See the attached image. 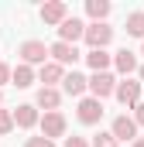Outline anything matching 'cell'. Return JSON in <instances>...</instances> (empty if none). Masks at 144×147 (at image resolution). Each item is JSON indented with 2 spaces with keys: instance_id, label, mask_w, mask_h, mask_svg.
I'll list each match as a JSON object with an SVG mask.
<instances>
[{
  "instance_id": "cell-23",
  "label": "cell",
  "mask_w": 144,
  "mask_h": 147,
  "mask_svg": "<svg viewBox=\"0 0 144 147\" xmlns=\"http://www.w3.org/2000/svg\"><path fill=\"white\" fill-rule=\"evenodd\" d=\"M24 147H55V140H48V137H31Z\"/></svg>"
},
{
  "instance_id": "cell-27",
  "label": "cell",
  "mask_w": 144,
  "mask_h": 147,
  "mask_svg": "<svg viewBox=\"0 0 144 147\" xmlns=\"http://www.w3.org/2000/svg\"><path fill=\"white\" fill-rule=\"evenodd\" d=\"M137 79H141V86H144V65H137Z\"/></svg>"
},
{
  "instance_id": "cell-8",
  "label": "cell",
  "mask_w": 144,
  "mask_h": 147,
  "mask_svg": "<svg viewBox=\"0 0 144 147\" xmlns=\"http://www.w3.org/2000/svg\"><path fill=\"white\" fill-rule=\"evenodd\" d=\"M110 134H113V140H117V144H120V140H137V127H134V120H130L127 113L113 116V123H110Z\"/></svg>"
},
{
  "instance_id": "cell-29",
  "label": "cell",
  "mask_w": 144,
  "mask_h": 147,
  "mask_svg": "<svg viewBox=\"0 0 144 147\" xmlns=\"http://www.w3.org/2000/svg\"><path fill=\"white\" fill-rule=\"evenodd\" d=\"M141 103H144V89H141Z\"/></svg>"
},
{
  "instance_id": "cell-10",
  "label": "cell",
  "mask_w": 144,
  "mask_h": 147,
  "mask_svg": "<svg viewBox=\"0 0 144 147\" xmlns=\"http://www.w3.org/2000/svg\"><path fill=\"white\" fill-rule=\"evenodd\" d=\"M35 106L45 110V113H55L58 106H62V89H48V86H41L38 96H35Z\"/></svg>"
},
{
  "instance_id": "cell-4",
  "label": "cell",
  "mask_w": 144,
  "mask_h": 147,
  "mask_svg": "<svg viewBox=\"0 0 144 147\" xmlns=\"http://www.w3.org/2000/svg\"><path fill=\"white\" fill-rule=\"evenodd\" d=\"M75 120H79L82 127H96V123L103 120V103L93 99V96L79 99V106H75Z\"/></svg>"
},
{
  "instance_id": "cell-5",
  "label": "cell",
  "mask_w": 144,
  "mask_h": 147,
  "mask_svg": "<svg viewBox=\"0 0 144 147\" xmlns=\"http://www.w3.org/2000/svg\"><path fill=\"white\" fill-rule=\"evenodd\" d=\"M48 55H52V62L55 65H75L79 58H82V51L75 48V45H65V41H55V45H48Z\"/></svg>"
},
{
  "instance_id": "cell-28",
  "label": "cell",
  "mask_w": 144,
  "mask_h": 147,
  "mask_svg": "<svg viewBox=\"0 0 144 147\" xmlns=\"http://www.w3.org/2000/svg\"><path fill=\"white\" fill-rule=\"evenodd\" d=\"M0 103H3V89H0Z\"/></svg>"
},
{
  "instance_id": "cell-9",
  "label": "cell",
  "mask_w": 144,
  "mask_h": 147,
  "mask_svg": "<svg viewBox=\"0 0 144 147\" xmlns=\"http://www.w3.org/2000/svg\"><path fill=\"white\" fill-rule=\"evenodd\" d=\"M10 116H14V127H21V130H31V127H38V120H41V113H38L35 103H21Z\"/></svg>"
},
{
  "instance_id": "cell-7",
  "label": "cell",
  "mask_w": 144,
  "mask_h": 147,
  "mask_svg": "<svg viewBox=\"0 0 144 147\" xmlns=\"http://www.w3.org/2000/svg\"><path fill=\"white\" fill-rule=\"evenodd\" d=\"M38 127H41V137H48V140H55V137H65V116L55 110V113H45L41 120H38Z\"/></svg>"
},
{
  "instance_id": "cell-17",
  "label": "cell",
  "mask_w": 144,
  "mask_h": 147,
  "mask_svg": "<svg viewBox=\"0 0 144 147\" xmlns=\"http://www.w3.org/2000/svg\"><path fill=\"white\" fill-rule=\"evenodd\" d=\"M86 65H89L93 72H110L113 55H110V51H86Z\"/></svg>"
},
{
  "instance_id": "cell-13",
  "label": "cell",
  "mask_w": 144,
  "mask_h": 147,
  "mask_svg": "<svg viewBox=\"0 0 144 147\" xmlns=\"http://www.w3.org/2000/svg\"><path fill=\"white\" fill-rule=\"evenodd\" d=\"M113 69H117L120 75L137 72V55H134V51H127V48H120V51L113 55Z\"/></svg>"
},
{
  "instance_id": "cell-26",
  "label": "cell",
  "mask_w": 144,
  "mask_h": 147,
  "mask_svg": "<svg viewBox=\"0 0 144 147\" xmlns=\"http://www.w3.org/2000/svg\"><path fill=\"white\" fill-rule=\"evenodd\" d=\"M130 147H144V137H137V140H130Z\"/></svg>"
},
{
  "instance_id": "cell-12",
  "label": "cell",
  "mask_w": 144,
  "mask_h": 147,
  "mask_svg": "<svg viewBox=\"0 0 144 147\" xmlns=\"http://www.w3.org/2000/svg\"><path fill=\"white\" fill-rule=\"evenodd\" d=\"M65 17H69V7H65L62 0H48V3L41 7V21H45V24H55V28H58Z\"/></svg>"
},
{
  "instance_id": "cell-24",
  "label": "cell",
  "mask_w": 144,
  "mask_h": 147,
  "mask_svg": "<svg viewBox=\"0 0 144 147\" xmlns=\"http://www.w3.org/2000/svg\"><path fill=\"white\" fill-rule=\"evenodd\" d=\"M62 147H89V140H86V137H65Z\"/></svg>"
},
{
  "instance_id": "cell-6",
  "label": "cell",
  "mask_w": 144,
  "mask_h": 147,
  "mask_svg": "<svg viewBox=\"0 0 144 147\" xmlns=\"http://www.w3.org/2000/svg\"><path fill=\"white\" fill-rule=\"evenodd\" d=\"M141 82H134V79H124V82H117V89H113V96L127 106V110H134L137 103H141Z\"/></svg>"
},
{
  "instance_id": "cell-16",
  "label": "cell",
  "mask_w": 144,
  "mask_h": 147,
  "mask_svg": "<svg viewBox=\"0 0 144 147\" xmlns=\"http://www.w3.org/2000/svg\"><path fill=\"white\" fill-rule=\"evenodd\" d=\"M38 79H41L48 89H55V82H62V79H65V69H62V65H55V62H45V65H41V72H38Z\"/></svg>"
},
{
  "instance_id": "cell-25",
  "label": "cell",
  "mask_w": 144,
  "mask_h": 147,
  "mask_svg": "<svg viewBox=\"0 0 144 147\" xmlns=\"http://www.w3.org/2000/svg\"><path fill=\"white\" fill-rule=\"evenodd\" d=\"M7 82H10V65L0 62V86H7Z\"/></svg>"
},
{
  "instance_id": "cell-3",
  "label": "cell",
  "mask_w": 144,
  "mask_h": 147,
  "mask_svg": "<svg viewBox=\"0 0 144 147\" xmlns=\"http://www.w3.org/2000/svg\"><path fill=\"white\" fill-rule=\"evenodd\" d=\"M17 55H21V65H45L48 62V45L45 41H21V48H17Z\"/></svg>"
},
{
  "instance_id": "cell-2",
  "label": "cell",
  "mask_w": 144,
  "mask_h": 147,
  "mask_svg": "<svg viewBox=\"0 0 144 147\" xmlns=\"http://www.w3.org/2000/svg\"><path fill=\"white\" fill-rule=\"evenodd\" d=\"M113 89H117V79H113V72H93L89 79H86V92L93 96V99H107V96H113Z\"/></svg>"
},
{
  "instance_id": "cell-18",
  "label": "cell",
  "mask_w": 144,
  "mask_h": 147,
  "mask_svg": "<svg viewBox=\"0 0 144 147\" xmlns=\"http://www.w3.org/2000/svg\"><path fill=\"white\" fill-rule=\"evenodd\" d=\"M86 14L93 17V24H96V21H107L110 17V3L107 0H86Z\"/></svg>"
},
{
  "instance_id": "cell-11",
  "label": "cell",
  "mask_w": 144,
  "mask_h": 147,
  "mask_svg": "<svg viewBox=\"0 0 144 147\" xmlns=\"http://www.w3.org/2000/svg\"><path fill=\"white\" fill-rule=\"evenodd\" d=\"M86 31V24L79 21V17H65L62 24H58V41H65V45H75L79 38Z\"/></svg>"
},
{
  "instance_id": "cell-20",
  "label": "cell",
  "mask_w": 144,
  "mask_h": 147,
  "mask_svg": "<svg viewBox=\"0 0 144 147\" xmlns=\"http://www.w3.org/2000/svg\"><path fill=\"white\" fill-rule=\"evenodd\" d=\"M89 147H120V144L113 140V134L107 130V134H96V137H93V144H89Z\"/></svg>"
},
{
  "instance_id": "cell-30",
  "label": "cell",
  "mask_w": 144,
  "mask_h": 147,
  "mask_svg": "<svg viewBox=\"0 0 144 147\" xmlns=\"http://www.w3.org/2000/svg\"><path fill=\"white\" fill-rule=\"evenodd\" d=\"M141 55H144V45H141Z\"/></svg>"
},
{
  "instance_id": "cell-1",
  "label": "cell",
  "mask_w": 144,
  "mask_h": 147,
  "mask_svg": "<svg viewBox=\"0 0 144 147\" xmlns=\"http://www.w3.org/2000/svg\"><path fill=\"white\" fill-rule=\"evenodd\" d=\"M82 41L89 45V51H107V45L113 41V28H110L107 21L86 24V31H82Z\"/></svg>"
},
{
  "instance_id": "cell-21",
  "label": "cell",
  "mask_w": 144,
  "mask_h": 147,
  "mask_svg": "<svg viewBox=\"0 0 144 147\" xmlns=\"http://www.w3.org/2000/svg\"><path fill=\"white\" fill-rule=\"evenodd\" d=\"M10 130H14V116H10V110H0V137Z\"/></svg>"
},
{
  "instance_id": "cell-14",
  "label": "cell",
  "mask_w": 144,
  "mask_h": 147,
  "mask_svg": "<svg viewBox=\"0 0 144 147\" xmlns=\"http://www.w3.org/2000/svg\"><path fill=\"white\" fill-rule=\"evenodd\" d=\"M35 69L31 65H14L10 69V86H17V89H28V86H35Z\"/></svg>"
},
{
  "instance_id": "cell-19",
  "label": "cell",
  "mask_w": 144,
  "mask_h": 147,
  "mask_svg": "<svg viewBox=\"0 0 144 147\" xmlns=\"http://www.w3.org/2000/svg\"><path fill=\"white\" fill-rule=\"evenodd\" d=\"M127 34L130 38H144V10L127 14Z\"/></svg>"
},
{
  "instance_id": "cell-22",
  "label": "cell",
  "mask_w": 144,
  "mask_h": 147,
  "mask_svg": "<svg viewBox=\"0 0 144 147\" xmlns=\"http://www.w3.org/2000/svg\"><path fill=\"white\" fill-rule=\"evenodd\" d=\"M130 120H134V127H137V130L144 127V103H137V106H134V116H130Z\"/></svg>"
},
{
  "instance_id": "cell-15",
  "label": "cell",
  "mask_w": 144,
  "mask_h": 147,
  "mask_svg": "<svg viewBox=\"0 0 144 147\" xmlns=\"http://www.w3.org/2000/svg\"><path fill=\"white\" fill-rule=\"evenodd\" d=\"M62 92H69V96H82L86 92V75L82 72H65V79H62Z\"/></svg>"
}]
</instances>
